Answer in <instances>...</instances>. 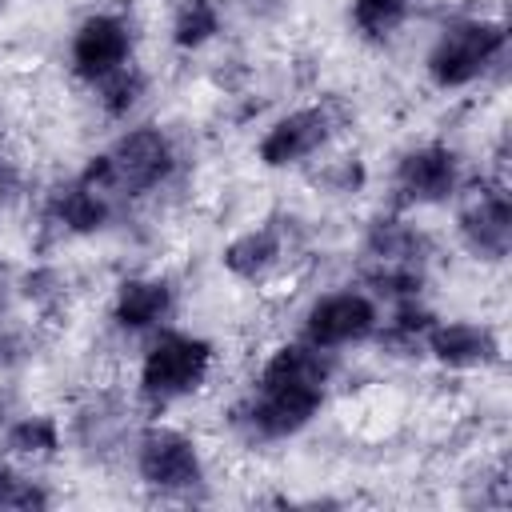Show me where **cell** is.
<instances>
[{
    "label": "cell",
    "mask_w": 512,
    "mask_h": 512,
    "mask_svg": "<svg viewBox=\"0 0 512 512\" xmlns=\"http://www.w3.org/2000/svg\"><path fill=\"white\" fill-rule=\"evenodd\" d=\"M8 192V160H4V148H0V200Z\"/></svg>",
    "instance_id": "20"
},
{
    "label": "cell",
    "mask_w": 512,
    "mask_h": 512,
    "mask_svg": "<svg viewBox=\"0 0 512 512\" xmlns=\"http://www.w3.org/2000/svg\"><path fill=\"white\" fill-rule=\"evenodd\" d=\"M4 448L12 456H28V460H48L60 452V424L52 416H24L16 424H8L4 432Z\"/></svg>",
    "instance_id": "15"
},
{
    "label": "cell",
    "mask_w": 512,
    "mask_h": 512,
    "mask_svg": "<svg viewBox=\"0 0 512 512\" xmlns=\"http://www.w3.org/2000/svg\"><path fill=\"white\" fill-rule=\"evenodd\" d=\"M460 188V160L448 144H420L400 156L396 164V196L400 204L424 208L444 204Z\"/></svg>",
    "instance_id": "8"
},
{
    "label": "cell",
    "mask_w": 512,
    "mask_h": 512,
    "mask_svg": "<svg viewBox=\"0 0 512 512\" xmlns=\"http://www.w3.org/2000/svg\"><path fill=\"white\" fill-rule=\"evenodd\" d=\"M280 252H284V240H280V228H272V224H260V228H248V232H240L228 248H224V268L232 272V276H240V280H256V276H264L276 260H280Z\"/></svg>",
    "instance_id": "14"
},
{
    "label": "cell",
    "mask_w": 512,
    "mask_h": 512,
    "mask_svg": "<svg viewBox=\"0 0 512 512\" xmlns=\"http://www.w3.org/2000/svg\"><path fill=\"white\" fill-rule=\"evenodd\" d=\"M424 352L444 368H488L500 360V336L480 320H436Z\"/></svg>",
    "instance_id": "10"
},
{
    "label": "cell",
    "mask_w": 512,
    "mask_h": 512,
    "mask_svg": "<svg viewBox=\"0 0 512 512\" xmlns=\"http://www.w3.org/2000/svg\"><path fill=\"white\" fill-rule=\"evenodd\" d=\"M0 428H4V404H0Z\"/></svg>",
    "instance_id": "21"
},
{
    "label": "cell",
    "mask_w": 512,
    "mask_h": 512,
    "mask_svg": "<svg viewBox=\"0 0 512 512\" xmlns=\"http://www.w3.org/2000/svg\"><path fill=\"white\" fill-rule=\"evenodd\" d=\"M460 240L476 260H504L512 248V200L496 184L460 212Z\"/></svg>",
    "instance_id": "11"
},
{
    "label": "cell",
    "mask_w": 512,
    "mask_h": 512,
    "mask_svg": "<svg viewBox=\"0 0 512 512\" xmlns=\"http://www.w3.org/2000/svg\"><path fill=\"white\" fill-rule=\"evenodd\" d=\"M68 64L84 84H100L132 64V28L112 12H92L76 24L68 44Z\"/></svg>",
    "instance_id": "7"
},
{
    "label": "cell",
    "mask_w": 512,
    "mask_h": 512,
    "mask_svg": "<svg viewBox=\"0 0 512 512\" xmlns=\"http://www.w3.org/2000/svg\"><path fill=\"white\" fill-rule=\"evenodd\" d=\"M172 172H176L172 140L160 128L144 124V128L124 132L108 152L92 156L80 176L108 200H120V196H144V192L160 188Z\"/></svg>",
    "instance_id": "1"
},
{
    "label": "cell",
    "mask_w": 512,
    "mask_h": 512,
    "mask_svg": "<svg viewBox=\"0 0 512 512\" xmlns=\"http://www.w3.org/2000/svg\"><path fill=\"white\" fill-rule=\"evenodd\" d=\"M52 496L40 480L16 472L12 464H0V508H16V512H36V508H48Z\"/></svg>",
    "instance_id": "18"
},
{
    "label": "cell",
    "mask_w": 512,
    "mask_h": 512,
    "mask_svg": "<svg viewBox=\"0 0 512 512\" xmlns=\"http://www.w3.org/2000/svg\"><path fill=\"white\" fill-rule=\"evenodd\" d=\"M376 328H380L376 300L368 292H356V288H340V292L320 296L304 316V340L324 348V352L360 344V340L376 336Z\"/></svg>",
    "instance_id": "6"
},
{
    "label": "cell",
    "mask_w": 512,
    "mask_h": 512,
    "mask_svg": "<svg viewBox=\"0 0 512 512\" xmlns=\"http://www.w3.org/2000/svg\"><path fill=\"white\" fill-rule=\"evenodd\" d=\"M52 220L64 228V232H76V236H88V232H100L112 216V200L104 192H96L84 176L68 180L64 188L52 192V204H48Z\"/></svg>",
    "instance_id": "13"
},
{
    "label": "cell",
    "mask_w": 512,
    "mask_h": 512,
    "mask_svg": "<svg viewBox=\"0 0 512 512\" xmlns=\"http://www.w3.org/2000/svg\"><path fill=\"white\" fill-rule=\"evenodd\" d=\"M332 136V116L328 108L312 104V108H296L280 120H272V128L260 136L256 156L264 168H292L308 156H316Z\"/></svg>",
    "instance_id": "9"
},
{
    "label": "cell",
    "mask_w": 512,
    "mask_h": 512,
    "mask_svg": "<svg viewBox=\"0 0 512 512\" xmlns=\"http://www.w3.org/2000/svg\"><path fill=\"white\" fill-rule=\"evenodd\" d=\"M412 0H352V24L364 40H388L408 20Z\"/></svg>",
    "instance_id": "17"
},
{
    "label": "cell",
    "mask_w": 512,
    "mask_h": 512,
    "mask_svg": "<svg viewBox=\"0 0 512 512\" xmlns=\"http://www.w3.org/2000/svg\"><path fill=\"white\" fill-rule=\"evenodd\" d=\"M172 312V284L160 276H132L112 296V320L124 332H148L160 328Z\"/></svg>",
    "instance_id": "12"
},
{
    "label": "cell",
    "mask_w": 512,
    "mask_h": 512,
    "mask_svg": "<svg viewBox=\"0 0 512 512\" xmlns=\"http://www.w3.org/2000/svg\"><path fill=\"white\" fill-rule=\"evenodd\" d=\"M140 92H144V76H140L132 64H128V68H120V72H112L108 80H100V84H96V100L104 104V112H108V116H128V112L136 108Z\"/></svg>",
    "instance_id": "19"
},
{
    "label": "cell",
    "mask_w": 512,
    "mask_h": 512,
    "mask_svg": "<svg viewBox=\"0 0 512 512\" xmlns=\"http://www.w3.org/2000/svg\"><path fill=\"white\" fill-rule=\"evenodd\" d=\"M220 32V8L216 0H180L176 16H172V44L192 52L204 48L212 36Z\"/></svg>",
    "instance_id": "16"
},
{
    "label": "cell",
    "mask_w": 512,
    "mask_h": 512,
    "mask_svg": "<svg viewBox=\"0 0 512 512\" xmlns=\"http://www.w3.org/2000/svg\"><path fill=\"white\" fill-rule=\"evenodd\" d=\"M216 364V348L192 332H160L140 360V396L148 404H172L204 388Z\"/></svg>",
    "instance_id": "3"
},
{
    "label": "cell",
    "mask_w": 512,
    "mask_h": 512,
    "mask_svg": "<svg viewBox=\"0 0 512 512\" xmlns=\"http://www.w3.org/2000/svg\"><path fill=\"white\" fill-rule=\"evenodd\" d=\"M508 32L500 20H484V16H468V20H452L440 28L436 44L428 48V80L436 88H468L476 84L500 56H504Z\"/></svg>",
    "instance_id": "2"
},
{
    "label": "cell",
    "mask_w": 512,
    "mask_h": 512,
    "mask_svg": "<svg viewBox=\"0 0 512 512\" xmlns=\"http://www.w3.org/2000/svg\"><path fill=\"white\" fill-rule=\"evenodd\" d=\"M324 392H328L324 380H260L256 376V388L240 408V420L256 440H288L316 420Z\"/></svg>",
    "instance_id": "4"
},
{
    "label": "cell",
    "mask_w": 512,
    "mask_h": 512,
    "mask_svg": "<svg viewBox=\"0 0 512 512\" xmlns=\"http://www.w3.org/2000/svg\"><path fill=\"white\" fill-rule=\"evenodd\" d=\"M136 472L156 492H192L204 484V460L192 436L168 424H152L136 440Z\"/></svg>",
    "instance_id": "5"
}]
</instances>
